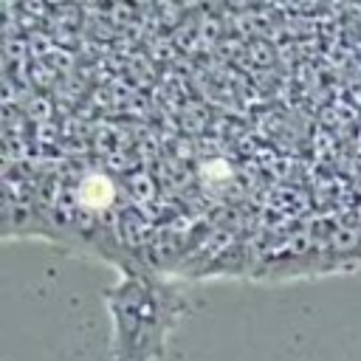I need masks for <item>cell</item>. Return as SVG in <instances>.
Here are the masks:
<instances>
[{"mask_svg": "<svg viewBox=\"0 0 361 361\" xmlns=\"http://www.w3.org/2000/svg\"><path fill=\"white\" fill-rule=\"evenodd\" d=\"M118 361H149L180 313V296L147 276H121L107 290Z\"/></svg>", "mask_w": 361, "mask_h": 361, "instance_id": "cell-1", "label": "cell"}]
</instances>
